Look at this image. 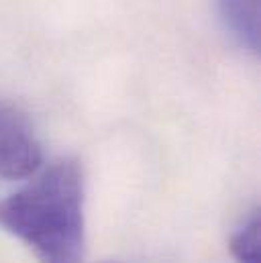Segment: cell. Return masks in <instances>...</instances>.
<instances>
[{
	"mask_svg": "<svg viewBox=\"0 0 261 263\" xmlns=\"http://www.w3.org/2000/svg\"><path fill=\"white\" fill-rule=\"evenodd\" d=\"M102 263H119V261H102Z\"/></svg>",
	"mask_w": 261,
	"mask_h": 263,
	"instance_id": "obj_5",
	"label": "cell"
},
{
	"mask_svg": "<svg viewBox=\"0 0 261 263\" xmlns=\"http://www.w3.org/2000/svg\"><path fill=\"white\" fill-rule=\"evenodd\" d=\"M41 163L43 151L31 121L18 108L0 104V178H29Z\"/></svg>",
	"mask_w": 261,
	"mask_h": 263,
	"instance_id": "obj_2",
	"label": "cell"
},
{
	"mask_svg": "<svg viewBox=\"0 0 261 263\" xmlns=\"http://www.w3.org/2000/svg\"><path fill=\"white\" fill-rule=\"evenodd\" d=\"M0 229L23 241L39 263H82L86 253L84 172L65 157L0 200Z\"/></svg>",
	"mask_w": 261,
	"mask_h": 263,
	"instance_id": "obj_1",
	"label": "cell"
},
{
	"mask_svg": "<svg viewBox=\"0 0 261 263\" xmlns=\"http://www.w3.org/2000/svg\"><path fill=\"white\" fill-rule=\"evenodd\" d=\"M259 235H261V220L257 210L231 235V255L237 259V263H261L259 261Z\"/></svg>",
	"mask_w": 261,
	"mask_h": 263,
	"instance_id": "obj_4",
	"label": "cell"
},
{
	"mask_svg": "<svg viewBox=\"0 0 261 263\" xmlns=\"http://www.w3.org/2000/svg\"><path fill=\"white\" fill-rule=\"evenodd\" d=\"M218 12L241 45L259 49V0H218Z\"/></svg>",
	"mask_w": 261,
	"mask_h": 263,
	"instance_id": "obj_3",
	"label": "cell"
}]
</instances>
